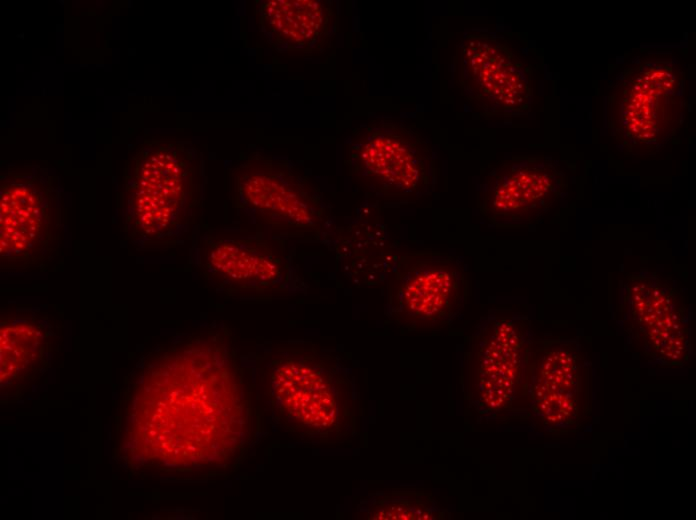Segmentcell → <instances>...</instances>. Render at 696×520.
<instances>
[{
  "label": "cell",
  "mask_w": 696,
  "mask_h": 520,
  "mask_svg": "<svg viewBox=\"0 0 696 520\" xmlns=\"http://www.w3.org/2000/svg\"><path fill=\"white\" fill-rule=\"evenodd\" d=\"M274 395L293 419L321 434L339 431L347 417V385L338 361L314 348H287L270 364Z\"/></svg>",
  "instance_id": "cell-10"
},
{
  "label": "cell",
  "mask_w": 696,
  "mask_h": 520,
  "mask_svg": "<svg viewBox=\"0 0 696 520\" xmlns=\"http://www.w3.org/2000/svg\"><path fill=\"white\" fill-rule=\"evenodd\" d=\"M45 334L33 322L19 320L0 329V380L6 383L34 368L43 356Z\"/></svg>",
  "instance_id": "cell-16"
},
{
  "label": "cell",
  "mask_w": 696,
  "mask_h": 520,
  "mask_svg": "<svg viewBox=\"0 0 696 520\" xmlns=\"http://www.w3.org/2000/svg\"><path fill=\"white\" fill-rule=\"evenodd\" d=\"M389 287V317L406 332H436L449 327L468 295L465 269L455 257L441 252L402 256Z\"/></svg>",
  "instance_id": "cell-7"
},
{
  "label": "cell",
  "mask_w": 696,
  "mask_h": 520,
  "mask_svg": "<svg viewBox=\"0 0 696 520\" xmlns=\"http://www.w3.org/2000/svg\"><path fill=\"white\" fill-rule=\"evenodd\" d=\"M457 83L462 96L490 115L526 109L532 95L531 73L502 40L469 35L457 52Z\"/></svg>",
  "instance_id": "cell-12"
},
{
  "label": "cell",
  "mask_w": 696,
  "mask_h": 520,
  "mask_svg": "<svg viewBox=\"0 0 696 520\" xmlns=\"http://www.w3.org/2000/svg\"><path fill=\"white\" fill-rule=\"evenodd\" d=\"M681 79L665 63H649L628 76L619 90L615 123L627 148L652 151L668 140L679 110Z\"/></svg>",
  "instance_id": "cell-14"
},
{
  "label": "cell",
  "mask_w": 696,
  "mask_h": 520,
  "mask_svg": "<svg viewBox=\"0 0 696 520\" xmlns=\"http://www.w3.org/2000/svg\"><path fill=\"white\" fill-rule=\"evenodd\" d=\"M567 187L565 173L544 157H513L493 165L480 193V210L495 225L537 221Z\"/></svg>",
  "instance_id": "cell-13"
},
{
  "label": "cell",
  "mask_w": 696,
  "mask_h": 520,
  "mask_svg": "<svg viewBox=\"0 0 696 520\" xmlns=\"http://www.w3.org/2000/svg\"><path fill=\"white\" fill-rule=\"evenodd\" d=\"M196 265L208 284L230 295L270 297L303 285L286 252L262 236L205 235Z\"/></svg>",
  "instance_id": "cell-9"
},
{
  "label": "cell",
  "mask_w": 696,
  "mask_h": 520,
  "mask_svg": "<svg viewBox=\"0 0 696 520\" xmlns=\"http://www.w3.org/2000/svg\"><path fill=\"white\" fill-rule=\"evenodd\" d=\"M527 405L549 435L576 433L591 418L590 362L578 339H533L527 358Z\"/></svg>",
  "instance_id": "cell-6"
},
{
  "label": "cell",
  "mask_w": 696,
  "mask_h": 520,
  "mask_svg": "<svg viewBox=\"0 0 696 520\" xmlns=\"http://www.w3.org/2000/svg\"><path fill=\"white\" fill-rule=\"evenodd\" d=\"M202 183L196 150L177 142H147L125 173L126 237L149 250L182 243L196 222Z\"/></svg>",
  "instance_id": "cell-2"
},
{
  "label": "cell",
  "mask_w": 696,
  "mask_h": 520,
  "mask_svg": "<svg viewBox=\"0 0 696 520\" xmlns=\"http://www.w3.org/2000/svg\"><path fill=\"white\" fill-rule=\"evenodd\" d=\"M367 518L379 520H438L445 513L433 496L422 490H400L374 500Z\"/></svg>",
  "instance_id": "cell-17"
},
{
  "label": "cell",
  "mask_w": 696,
  "mask_h": 520,
  "mask_svg": "<svg viewBox=\"0 0 696 520\" xmlns=\"http://www.w3.org/2000/svg\"><path fill=\"white\" fill-rule=\"evenodd\" d=\"M530 320L512 310H494L468 338L464 354L466 398L481 414H501L527 404Z\"/></svg>",
  "instance_id": "cell-4"
},
{
  "label": "cell",
  "mask_w": 696,
  "mask_h": 520,
  "mask_svg": "<svg viewBox=\"0 0 696 520\" xmlns=\"http://www.w3.org/2000/svg\"><path fill=\"white\" fill-rule=\"evenodd\" d=\"M249 434L237 361L221 338L202 336L155 357L134 391L125 444L142 462L223 465Z\"/></svg>",
  "instance_id": "cell-1"
},
{
  "label": "cell",
  "mask_w": 696,
  "mask_h": 520,
  "mask_svg": "<svg viewBox=\"0 0 696 520\" xmlns=\"http://www.w3.org/2000/svg\"><path fill=\"white\" fill-rule=\"evenodd\" d=\"M619 325L631 350L661 366H683L693 354L692 314L674 284L642 270L621 284Z\"/></svg>",
  "instance_id": "cell-5"
},
{
  "label": "cell",
  "mask_w": 696,
  "mask_h": 520,
  "mask_svg": "<svg viewBox=\"0 0 696 520\" xmlns=\"http://www.w3.org/2000/svg\"><path fill=\"white\" fill-rule=\"evenodd\" d=\"M235 204L294 236L318 232L324 209L317 188L290 163L252 154L231 172Z\"/></svg>",
  "instance_id": "cell-8"
},
{
  "label": "cell",
  "mask_w": 696,
  "mask_h": 520,
  "mask_svg": "<svg viewBox=\"0 0 696 520\" xmlns=\"http://www.w3.org/2000/svg\"><path fill=\"white\" fill-rule=\"evenodd\" d=\"M348 156L351 174L382 196H416L433 177L430 148L404 123L371 122L356 133Z\"/></svg>",
  "instance_id": "cell-11"
},
{
  "label": "cell",
  "mask_w": 696,
  "mask_h": 520,
  "mask_svg": "<svg viewBox=\"0 0 696 520\" xmlns=\"http://www.w3.org/2000/svg\"><path fill=\"white\" fill-rule=\"evenodd\" d=\"M262 31L273 45L309 51L329 32L333 11L325 1L267 0L258 10Z\"/></svg>",
  "instance_id": "cell-15"
},
{
  "label": "cell",
  "mask_w": 696,
  "mask_h": 520,
  "mask_svg": "<svg viewBox=\"0 0 696 520\" xmlns=\"http://www.w3.org/2000/svg\"><path fill=\"white\" fill-rule=\"evenodd\" d=\"M0 267L45 270L61 252L57 182L46 169L24 165L1 173Z\"/></svg>",
  "instance_id": "cell-3"
}]
</instances>
